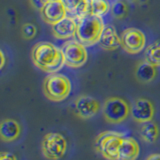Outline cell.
Wrapping results in <instances>:
<instances>
[{"label":"cell","mask_w":160,"mask_h":160,"mask_svg":"<svg viewBox=\"0 0 160 160\" xmlns=\"http://www.w3.org/2000/svg\"><path fill=\"white\" fill-rule=\"evenodd\" d=\"M31 58L35 66L47 73H56L65 64L61 49L50 42H38L31 51Z\"/></svg>","instance_id":"1"},{"label":"cell","mask_w":160,"mask_h":160,"mask_svg":"<svg viewBox=\"0 0 160 160\" xmlns=\"http://www.w3.org/2000/svg\"><path fill=\"white\" fill-rule=\"evenodd\" d=\"M104 27L102 17L88 13L77 19L76 38L85 46H93L99 42Z\"/></svg>","instance_id":"2"},{"label":"cell","mask_w":160,"mask_h":160,"mask_svg":"<svg viewBox=\"0 0 160 160\" xmlns=\"http://www.w3.org/2000/svg\"><path fill=\"white\" fill-rule=\"evenodd\" d=\"M42 89L45 97L48 100L60 102L69 96L71 92V82L63 74L50 73L44 79Z\"/></svg>","instance_id":"3"},{"label":"cell","mask_w":160,"mask_h":160,"mask_svg":"<svg viewBox=\"0 0 160 160\" xmlns=\"http://www.w3.org/2000/svg\"><path fill=\"white\" fill-rule=\"evenodd\" d=\"M124 135L116 131H104L97 135L94 148L106 160H118L120 144Z\"/></svg>","instance_id":"4"},{"label":"cell","mask_w":160,"mask_h":160,"mask_svg":"<svg viewBox=\"0 0 160 160\" xmlns=\"http://www.w3.org/2000/svg\"><path fill=\"white\" fill-rule=\"evenodd\" d=\"M102 114L106 122L110 124H120L131 114V107L122 98L116 96L109 97L104 101Z\"/></svg>","instance_id":"5"},{"label":"cell","mask_w":160,"mask_h":160,"mask_svg":"<svg viewBox=\"0 0 160 160\" xmlns=\"http://www.w3.org/2000/svg\"><path fill=\"white\" fill-rule=\"evenodd\" d=\"M67 151V140L61 133L50 132L41 141V152L48 160L61 159Z\"/></svg>","instance_id":"6"},{"label":"cell","mask_w":160,"mask_h":160,"mask_svg":"<svg viewBox=\"0 0 160 160\" xmlns=\"http://www.w3.org/2000/svg\"><path fill=\"white\" fill-rule=\"evenodd\" d=\"M61 51L64 56L65 64L69 67L79 68L87 61L88 53L86 46L78 40H69L65 42L61 47Z\"/></svg>","instance_id":"7"},{"label":"cell","mask_w":160,"mask_h":160,"mask_svg":"<svg viewBox=\"0 0 160 160\" xmlns=\"http://www.w3.org/2000/svg\"><path fill=\"white\" fill-rule=\"evenodd\" d=\"M146 44L145 34L135 27L125 29L121 34V46L130 54L141 52Z\"/></svg>","instance_id":"8"},{"label":"cell","mask_w":160,"mask_h":160,"mask_svg":"<svg viewBox=\"0 0 160 160\" xmlns=\"http://www.w3.org/2000/svg\"><path fill=\"white\" fill-rule=\"evenodd\" d=\"M100 103L88 95H80L74 101V113L81 119H90L100 111Z\"/></svg>","instance_id":"9"},{"label":"cell","mask_w":160,"mask_h":160,"mask_svg":"<svg viewBox=\"0 0 160 160\" xmlns=\"http://www.w3.org/2000/svg\"><path fill=\"white\" fill-rule=\"evenodd\" d=\"M155 109L153 103L147 98H137L132 104L131 116L136 123L142 124L152 120Z\"/></svg>","instance_id":"10"},{"label":"cell","mask_w":160,"mask_h":160,"mask_svg":"<svg viewBox=\"0 0 160 160\" xmlns=\"http://www.w3.org/2000/svg\"><path fill=\"white\" fill-rule=\"evenodd\" d=\"M40 13L44 21L51 25L67 17V11L61 1H48L40 10Z\"/></svg>","instance_id":"11"},{"label":"cell","mask_w":160,"mask_h":160,"mask_svg":"<svg viewBox=\"0 0 160 160\" xmlns=\"http://www.w3.org/2000/svg\"><path fill=\"white\" fill-rule=\"evenodd\" d=\"M21 134V125L17 120L5 118L0 124V137L3 142H13Z\"/></svg>","instance_id":"12"},{"label":"cell","mask_w":160,"mask_h":160,"mask_svg":"<svg viewBox=\"0 0 160 160\" xmlns=\"http://www.w3.org/2000/svg\"><path fill=\"white\" fill-rule=\"evenodd\" d=\"M54 36L59 39H69L76 36L77 22L71 17H65L61 21L52 25Z\"/></svg>","instance_id":"13"},{"label":"cell","mask_w":160,"mask_h":160,"mask_svg":"<svg viewBox=\"0 0 160 160\" xmlns=\"http://www.w3.org/2000/svg\"><path fill=\"white\" fill-rule=\"evenodd\" d=\"M101 48L108 51H112L121 46V36H119L116 29L112 25H106L104 27L101 37L99 40Z\"/></svg>","instance_id":"14"},{"label":"cell","mask_w":160,"mask_h":160,"mask_svg":"<svg viewBox=\"0 0 160 160\" xmlns=\"http://www.w3.org/2000/svg\"><path fill=\"white\" fill-rule=\"evenodd\" d=\"M140 154V147L133 137H123L120 144L118 160H136Z\"/></svg>","instance_id":"15"},{"label":"cell","mask_w":160,"mask_h":160,"mask_svg":"<svg viewBox=\"0 0 160 160\" xmlns=\"http://www.w3.org/2000/svg\"><path fill=\"white\" fill-rule=\"evenodd\" d=\"M157 75L156 66L149 63L146 60L139 62L136 70H135V77L141 83H149L153 81Z\"/></svg>","instance_id":"16"},{"label":"cell","mask_w":160,"mask_h":160,"mask_svg":"<svg viewBox=\"0 0 160 160\" xmlns=\"http://www.w3.org/2000/svg\"><path fill=\"white\" fill-rule=\"evenodd\" d=\"M139 134L143 141L148 144H152L158 140L160 136V129L156 122L150 120L148 122L141 124L139 128Z\"/></svg>","instance_id":"17"},{"label":"cell","mask_w":160,"mask_h":160,"mask_svg":"<svg viewBox=\"0 0 160 160\" xmlns=\"http://www.w3.org/2000/svg\"><path fill=\"white\" fill-rule=\"evenodd\" d=\"M110 10V4L107 0H89V13L102 17L105 16Z\"/></svg>","instance_id":"18"},{"label":"cell","mask_w":160,"mask_h":160,"mask_svg":"<svg viewBox=\"0 0 160 160\" xmlns=\"http://www.w3.org/2000/svg\"><path fill=\"white\" fill-rule=\"evenodd\" d=\"M145 60L155 66H160V40L151 43L145 50Z\"/></svg>","instance_id":"19"},{"label":"cell","mask_w":160,"mask_h":160,"mask_svg":"<svg viewBox=\"0 0 160 160\" xmlns=\"http://www.w3.org/2000/svg\"><path fill=\"white\" fill-rule=\"evenodd\" d=\"M127 12H128L127 5L122 1L115 2L111 7V14L117 19H121L124 16H126Z\"/></svg>","instance_id":"20"},{"label":"cell","mask_w":160,"mask_h":160,"mask_svg":"<svg viewBox=\"0 0 160 160\" xmlns=\"http://www.w3.org/2000/svg\"><path fill=\"white\" fill-rule=\"evenodd\" d=\"M21 31H22V36L25 39L30 40V39H33L35 36H36L37 28L32 23H25L22 26Z\"/></svg>","instance_id":"21"},{"label":"cell","mask_w":160,"mask_h":160,"mask_svg":"<svg viewBox=\"0 0 160 160\" xmlns=\"http://www.w3.org/2000/svg\"><path fill=\"white\" fill-rule=\"evenodd\" d=\"M80 1H81V0H61V2L64 5L67 13H70L72 16H74L75 12H76V9L78 7Z\"/></svg>","instance_id":"22"},{"label":"cell","mask_w":160,"mask_h":160,"mask_svg":"<svg viewBox=\"0 0 160 160\" xmlns=\"http://www.w3.org/2000/svg\"><path fill=\"white\" fill-rule=\"evenodd\" d=\"M30 2L35 9L41 10L44 7V5L47 3V0H30Z\"/></svg>","instance_id":"23"},{"label":"cell","mask_w":160,"mask_h":160,"mask_svg":"<svg viewBox=\"0 0 160 160\" xmlns=\"http://www.w3.org/2000/svg\"><path fill=\"white\" fill-rule=\"evenodd\" d=\"M0 160H17L16 156L10 152H2L0 155Z\"/></svg>","instance_id":"24"},{"label":"cell","mask_w":160,"mask_h":160,"mask_svg":"<svg viewBox=\"0 0 160 160\" xmlns=\"http://www.w3.org/2000/svg\"><path fill=\"white\" fill-rule=\"evenodd\" d=\"M145 160H160V153H153L149 155Z\"/></svg>","instance_id":"25"},{"label":"cell","mask_w":160,"mask_h":160,"mask_svg":"<svg viewBox=\"0 0 160 160\" xmlns=\"http://www.w3.org/2000/svg\"><path fill=\"white\" fill-rule=\"evenodd\" d=\"M0 56H1V65H0V67L3 68L4 67V65H5V61H6V58H5V55H4V52L2 51H0Z\"/></svg>","instance_id":"26"},{"label":"cell","mask_w":160,"mask_h":160,"mask_svg":"<svg viewBox=\"0 0 160 160\" xmlns=\"http://www.w3.org/2000/svg\"><path fill=\"white\" fill-rule=\"evenodd\" d=\"M48 1H61V0H47V2Z\"/></svg>","instance_id":"27"},{"label":"cell","mask_w":160,"mask_h":160,"mask_svg":"<svg viewBox=\"0 0 160 160\" xmlns=\"http://www.w3.org/2000/svg\"><path fill=\"white\" fill-rule=\"evenodd\" d=\"M140 1H141V2H144V1H146V0H140Z\"/></svg>","instance_id":"28"},{"label":"cell","mask_w":160,"mask_h":160,"mask_svg":"<svg viewBox=\"0 0 160 160\" xmlns=\"http://www.w3.org/2000/svg\"><path fill=\"white\" fill-rule=\"evenodd\" d=\"M129 1H135V0H129Z\"/></svg>","instance_id":"29"}]
</instances>
